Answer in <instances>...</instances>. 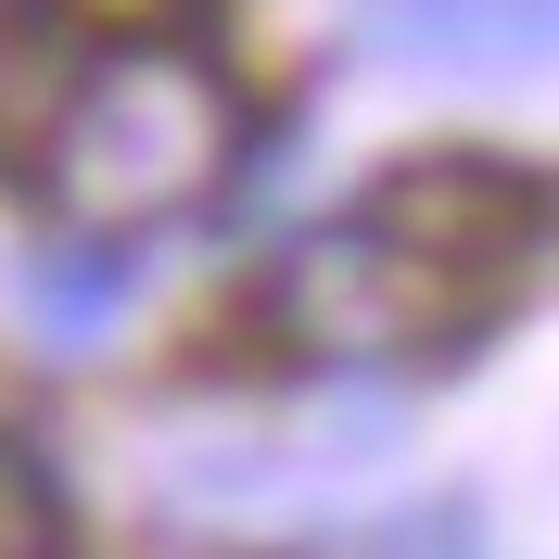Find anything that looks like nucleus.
I'll return each instance as SVG.
<instances>
[{
    "instance_id": "f257e3e1",
    "label": "nucleus",
    "mask_w": 559,
    "mask_h": 559,
    "mask_svg": "<svg viewBox=\"0 0 559 559\" xmlns=\"http://www.w3.org/2000/svg\"><path fill=\"white\" fill-rule=\"evenodd\" d=\"M242 166V90L178 51V38H140V51H76L64 103L38 128V191L76 229H166Z\"/></svg>"
},
{
    "instance_id": "f03ea898",
    "label": "nucleus",
    "mask_w": 559,
    "mask_h": 559,
    "mask_svg": "<svg viewBox=\"0 0 559 559\" xmlns=\"http://www.w3.org/2000/svg\"><path fill=\"white\" fill-rule=\"evenodd\" d=\"M471 318H484V293H471L457 267H432L407 229H382L369 204L331 216V229H306V242H280V267H267V331L306 344V356H331V369L445 344V331H471Z\"/></svg>"
},
{
    "instance_id": "7ed1b4c3",
    "label": "nucleus",
    "mask_w": 559,
    "mask_h": 559,
    "mask_svg": "<svg viewBox=\"0 0 559 559\" xmlns=\"http://www.w3.org/2000/svg\"><path fill=\"white\" fill-rule=\"evenodd\" d=\"M369 216H382V229H407L432 267H457V280L496 306V280L547 254L559 191H547V178H522V166H496V153H445V166H407Z\"/></svg>"
},
{
    "instance_id": "20e7f679",
    "label": "nucleus",
    "mask_w": 559,
    "mask_h": 559,
    "mask_svg": "<svg viewBox=\"0 0 559 559\" xmlns=\"http://www.w3.org/2000/svg\"><path fill=\"white\" fill-rule=\"evenodd\" d=\"M356 38L407 76H509L559 51V0H356Z\"/></svg>"
},
{
    "instance_id": "39448f33",
    "label": "nucleus",
    "mask_w": 559,
    "mask_h": 559,
    "mask_svg": "<svg viewBox=\"0 0 559 559\" xmlns=\"http://www.w3.org/2000/svg\"><path fill=\"white\" fill-rule=\"evenodd\" d=\"M128 293H140V242H128V229H103V242L38 254V267H26V318H38L64 356H90V344H103V318L128 306Z\"/></svg>"
},
{
    "instance_id": "423d86ee",
    "label": "nucleus",
    "mask_w": 559,
    "mask_h": 559,
    "mask_svg": "<svg viewBox=\"0 0 559 559\" xmlns=\"http://www.w3.org/2000/svg\"><path fill=\"white\" fill-rule=\"evenodd\" d=\"M76 76V38L38 26V13H0V166H26L38 128H51V103H64Z\"/></svg>"
},
{
    "instance_id": "0eeeda50",
    "label": "nucleus",
    "mask_w": 559,
    "mask_h": 559,
    "mask_svg": "<svg viewBox=\"0 0 559 559\" xmlns=\"http://www.w3.org/2000/svg\"><path fill=\"white\" fill-rule=\"evenodd\" d=\"M0 559H76V534H64V496H51L38 445H13V432H0Z\"/></svg>"
}]
</instances>
